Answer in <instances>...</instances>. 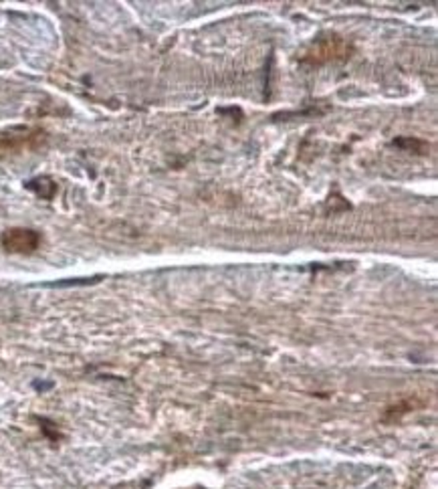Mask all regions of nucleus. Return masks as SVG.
<instances>
[{"label": "nucleus", "instance_id": "1", "mask_svg": "<svg viewBox=\"0 0 438 489\" xmlns=\"http://www.w3.org/2000/svg\"><path fill=\"white\" fill-rule=\"evenodd\" d=\"M352 53H354V47L348 43V39H343L341 35H335V33H325V35H319L317 39H313L311 43L303 49L299 63L307 65V67L341 63V61L350 59Z\"/></svg>", "mask_w": 438, "mask_h": 489}, {"label": "nucleus", "instance_id": "2", "mask_svg": "<svg viewBox=\"0 0 438 489\" xmlns=\"http://www.w3.org/2000/svg\"><path fill=\"white\" fill-rule=\"evenodd\" d=\"M49 136L41 128H10L0 131V158L35 152L47 144Z\"/></svg>", "mask_w": 438, "mask_h": 489}, {"label": "nucleus", "instance_id": "3", "mask_svg": "<svg viewBox=\"0 0 438 489\" xmlns=\"http://www.w3.org/2000/svg\"><path fill=\"white\" fill-rule=\"evenodd\" d=\"M41 233L35 229H24V227H13L6 229L0 234V245L6 253L15 255H31L41 247Z\"/></svg>", "mask_w": 438, "mask_h": 489}, {"label": "nucleus", "instance_id": "4", "mask_svg": "<svg viewBox=\"0 0 438 489\" xmlns=\"http://www.w3.org/2000/svg\"><path fill=\"white\" fill-rule=\"evenodd\" d=\"M26 186L35 192L37 196L44 198V200L53 198V196H55V192H57V184H55L51 178H47V176H41V178H35V180H31Z\"/></svg>", "mask_w": 438, "mask_h": 489}, {"label": "nucleus", "instance_id": "5", "mask_svg": "<svg viewBox=\"0 0 438 489\" xmlns=\"http://www.w3.org/2000/svg\"><path fill=\"white\" fill-rule=\"evenodd\" d=\"M420 404L422 403L416 401V399H404V401H400V403H396L394 406H390V408L386 410V421H398L400 417H404L406 412L418 408Z\"/></svg>", "mask_w": 438, "mask_h": 489}]
</instances>
